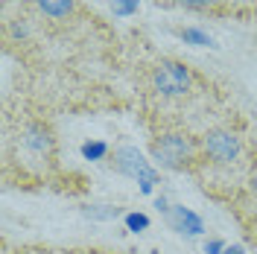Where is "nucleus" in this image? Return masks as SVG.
I'll return each mask as SVG.
<instances>
[{"mask_svg":"<svg viewBox=\"0 0 257 254\" xmlns=\"http://www.w3.org/2000/svg\"><path fill=\"white\" fill-rule=\"evenodd\" d=\"M111 6L117 15H128V12L138 9V0H111Z\"/></svg>","mask_w":257,"mask_h":254,"instance_id":"13","label":"nucleus"},{"mask_svg":"<svg viewBox=\"0 0 257 254\" xmlns=\"http://www.w3.org/2000/svg\"><path fill=\"white\" fill-rule=\"evenodd\" d=\"M146 85L152 94L164 96V99H178V96H187L193 91L196 73H193L190 64L164 56V59H155L146 67Z\"/></svg>","mask_w":257,"mask_h":254,"instance_id":"2","label":"nucleus"},{"mask_svg":"<svg viewBox=\"0 0 257 254\" xmlns=\"http://www.w3.org/2000/svg\"><path fill=\"white\" fill-rule=\"evenodd\" d=\"M126 228L135 231V234H141V231L149 228V216H144V213H126Z\"/></svg>","mask_w":257,"mask_h":254,"instance_id":"11","label":"nucleus"},{"mask_svg":"<svg viewBox=\"0 0 257 254\" xmlns=\"http://www.w3.org/2000/svg\"><path fill=\"white\" fill-rule=\"evenodd\" d=\"M225 248L228 245H225L222 239H208L205 242V254H225Z\"/></svg>","mask_w":257,"mask_h":254,"instance_id":"14","label":"nucleus"},{"mask_svg":"<svg viewBox=\"0 0 257 254\" xmlns=\"http://www.w3.org/2000/svg\"><path fill=\"white\" fill-rule=\"evenodd\" d=\"M248 187H251V193L257 196V152H254V158H251V173H248Z\"/></svg>","mask_w":257,"mask_h":254,"instance_id":"15","label":"nucleus"},{"mask_svg":"<svg viewBox=\"0 0 257 254\" xmlns=\"http://www.w3.org/2000/svg\"><path fill=\"white\" fill-rule=\"evenodd\" d=\"M108 167H111L114 173L126 175V178H135L144 193H152V187L161 181L158 170L152 167V161L144 158V152L138 146H117L108 155Z\"/></svg>","mask_w":257,"mask_h":254,"instance_id":"4","label":"nucleus"},{"mask_svg":"<svg viewBox=\"0 0 257 254\" xmlns=\"http://www.w3.org/2000/svg\"><path fill=\"white\" fill-rule=\"evenodd\" d=\"M167 222L173 231L178 234H187V237H199V234H205V222H202V216L199 213H193L190 207L184 205H173L167 210Z\"/></svg>","mask_w":257,"mask_h":254,"instance_id":"6","label":"nucleus"},{"mask_svg":"<svg viewBox=\"0 0 257 254\" xmlns=\"http://www.w3.org/2000/svg\"><path fill=\"white\" fill-rule=\"evenodd\" d=\"M202 167H234L242 158V138L231 126H213L202 138Z\"/></svg>","mask_w":257,"mask_h":254,"instance_id":"3","label":"nucleus"},{"mask_svg":"<svg viewBox=\"0 0 257 254\" xmlns=\"http://www.w3.org/2000/svg\"><path fill=\"white\" fill-rule=\"evenodd\" d=\"M178 6L190 9V12H208V15H222L228 12V3L231 0H176Z\"/></svg>","mask_w":257,"mask_h":254,"instance_id":"8","label":"nucleus"},{"mask_svg":"<svg viewBox=\"0 0 257 254\" xmlns=\"http://www.w3.org/2000/svg\"><path fill=\"white\" fill-rule=\"evenodd\" d=\"M120 210L117 207H108V205H94V207H85V216H94V219H111L117 216Z\"/></svg>","mask_w":257,"mask_h":254,"instance_id":"12","label":"nucleus"},{"mask_svg":"<svg viewBox=\"0 0 257 254\" xmlns=\"http://www.w3.org/2000/svg\"><path fill=\"white\" fill-rule=\"evenodd\" d=\"M225 254H245V251H242V245H228Z\"/></svg>","mask_w":257,"mask_h":254,"instance_id":"16","label":"nucleus"},{"mask_svg":"<svg viewBox=\"0 0 257 254\" xmlns=\"http://www.w3.org/2000/svg\"><path fill=\"white\" fill-rule=\"evenodd\" d=\"M178 38H184V41H190V44H196V47H213V38H210L208 32H202V30H176Z\"/></svg>","mask_w":257,"mask_h":254,"instance_id":"9","label":"nucleus"},{"mask_svg":"<svg viewBox=\"0 0 257 254\" xmlns=\"http://www.w3.org/2000/svg\"><path fill=\"white\" fill-rule=\"evenodd\" d=\"M149 155L158 161L164 170L184 173L202 167V143L187 129H164L149 143Z\"/></svg>","mask_w":257,"mask_h":254,"instance_id":"1","label":"nucleus"},{"mask_svg":"<svg viewBox=\"0 0 257 254\" xmlns=\"http://www.w3.org/2000/svg\"><path fill=\"white\" fill-rule=\"evenodd\" d=\"M30 3L47 21H70L79 12V0H30Z\"/></svg>","mask_w":257,"mask_h":254,"instance_id":"7","label":"nucleus"},{"mask_svg":"<svg viewBox=\"0 0 257 254\" xmlns=\"http://www.w3.org/2000/svg\"><path fill=\"white\" fill-rule=\"evenodd\" d=\"M111 152H108V143H102V141H88V143H82V158H88V161H102V158H108Z\"/></svg>","mask_w":257,"mask_h":254,"instance_id":"10","label":"nucleus"},{"mask_svg":"<svg viewBox=\"0 0 257 254\" xmlns=\"http://www.w3.org/2000/svg\"><path fill=\"white\" fill-rule=\"evenodd\" d=\"M237 3H251V6H257V0H237Z\"/></svg>","mask_w":257,"mask_h":254,"instance_id":"17","label":"nucleus"},{"mask_svg":"<svg viewBox=\"0 0 257 254\" xmlns=\"http://www.w3.org/2000/svg\"><path fill=\"white\" fill-rule=\"evenodd\" d=\"M21 141H24V146L30 149L35 158H44L53 164V158H56V135H53V129L47 123L30 120L24 126V132H21Z\"/></svg>","mask_w":257,"mask_h":254,"instance_id":"5","label":"nucleus"}]
</instances>
